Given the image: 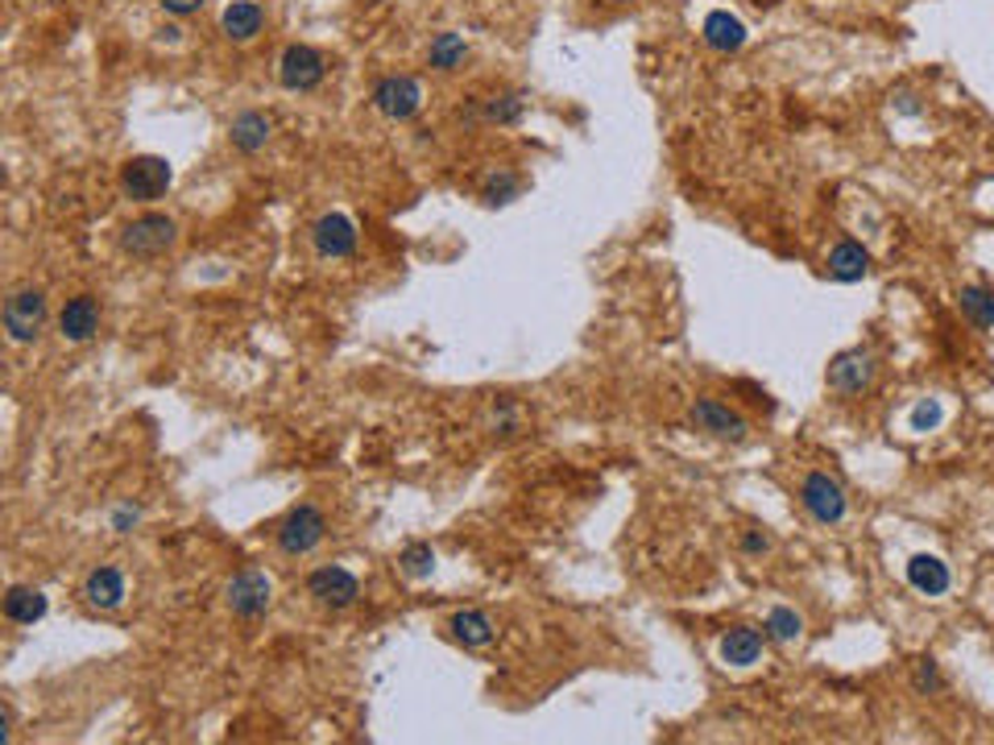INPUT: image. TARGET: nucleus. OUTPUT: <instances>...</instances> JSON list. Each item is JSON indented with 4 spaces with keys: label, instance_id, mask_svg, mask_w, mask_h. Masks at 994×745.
I'll return each mask as SVG.
<instances>
[{
    "label": "nucleus",
    "instance_id": "obj_34",
    "mask_svg": "<svg viewBox=\"0 0 994 745\" xmlns=\"http://www.w3.org/2000/svg\"><path fill=\"white\" fill-rule=\"evenodd\" d=\"M0 742H13V708H0Z\"/></svg>",
    "mask_w": 994,
    "mask_h": 745
},
{
    "label": "nucleus",
    "instance_id": "obj_12",
    "mask_svg": "<svg viewBox=\"0 0 994 745\" xmlns=\"http://www.w3.org/2000/svg\"><path fill=\"white\" fill-rule=\"evenodd\" d=\"M870 381H875V356L870 353L849 348V353L833 356V365H829V390L854 398V393H862Z\"/></svg>",
    "mask_w": 994,
    "mask_h": 745
},
{
    "label": "nucleus",
    "instance_id": "obj_8",
    "mask_svg": "<svg viewBox=\"0 0 994 745\" xmlns=\"http://www.w3.org/2000/svg\"><path fill=\"white\" fill-rule=\"evenodd\" d=\"M225 600H228V609H232V617L258 621V617H265L270 600H274V584H270L265 572H241V576H232V584L225 588Z\"/></svg>",
    "mask_w": 994,
    "mask_h": 745
},
{
    "label": "nucleus",
    "instance_id": "obj_30",
    "mask_svg": "<svg viewBox=\"0 0 994 745\" xmlns=\"http://www.w3.org/2000/svg\"><path fill=\"white\" fill-rule=\"evenodd\" d=\"M738 547H742V555H767L770 539L763 535V530H746V535L738 539Z\"/></svg>",
    "mask_w": 994,
    "mask_h": 745
},
{
    "label": "nucleus",
    "instance_id": "obj_14",
    "mask_svg": "<svg viewBox=\"0 0 994 745\" xmlns=\"http://www.w3.org/2000/svg\"><path fill=\"white\" fill-rule=\"evenodd\" d=\"M125 576L116 572V568H92L88 572V580H83V600L92 605V609H100V614H113V609H121L125 605Z\"/></svg>",
    "mask_w": 994,
    "mask_h": 745
},
{
    "label": "nucleus",
    "instance_id": "obj_24",
    "mask_svg": "<svg viewBox=\"0 0 994 745\" xmlns=\"http://www.w3.org/2000/svg\"><path fill=\"white\" fill-rule=\"evenodd\" d=\"M763 633H767L770 642H800V633H804V617L796 614V609H788V605H779V609H770L767 621H763Z\"/></svg>",
    "mask_w": 994,
    "mask_h": 745
},
{
    "label": "nucleus",
    "instance_id": "obj_20",
    "mask_svg": "<svg viewBox=\"0 0 994 745\" xmlns=\"http://www.w3.org/2000/svg\"><path fill=\"white\" fill-rule=\"evenodd\" d=\"M220 25H225V34L232 37V42H253L265 25L262 4H253V0H232L225 9V18H220Z\"/></svg>",
    "mask_w": 994,
    "mask_h": 745
},
{
    "label": "nucleus",
    "instance_id": "obj_19",
    "mask_svg": "<svg viewBox=\"0 0 994 745\" xmlns=\"http://www.w3.org/2000/svg\"><path fill=\"white\" fill-rule=\"evenodd\" d=\"M448 630H452V638H456L460 646H489V642L498 638V626H493V617L481 614V609H460V614H452Z\"/></svg>",
    "mask_w": 994,
    "mask_h": 745
},
{
    "label": "nucleus",
    "instance_id": "obj_15",
    "mask_svg": "<svg viewBox=\"0 0 994 745\" xmlns=\"http://www.w3.org/2000/svg\"><path fill=\"white\" fill-rule=\"evenodd\" d=\"M763 642H767V633H758L754 626H733V630H725V638H721L717 651H721V663H725V667L746 671L763 658Z\"/></svg>",
    "mask_w": 994,
    "mask_h": 745
},
{
    "label": "nucleus",
    "instance_id": "obj_10",
    "mask_svg": "<svg viewBox=\"0 0 994 745\" xmlns=\"http://www.w3.org/2000/svg\"><path fill=\"white\" fill-rule=\"evenodd\" d=\"M374 108L390 121H411L414 112L423 108V88L411 74H386L374 88Z\"/></svg>",
    "mask_w": 994,
    "mask_h": 745
},
{
    "label": "nucleus",
    "instance_id": "obj_17",
    "mask_svg": "<svg viewBox=\"0 0 994 745\" xmlns=\"http://www.w3.org/2000/svg\"><path fill=\"white\" fill-rule=\"evenodd\" d=\"M700 34H705V42H709L713 50H721V55H733V50L746 46V25L733 18V13H725V9H713V13L705 18V25H700Z\"/></svg>",
    "mask_w": 994,
    "mask_h": 745
},
{
    "label": "nucleus",
    "instance_id": "obj_3",
    "mask_svg": "<svg viewBox=\"0 0 994 745\" xmlns=\"http://www.w3.org/2000/svg\"><path fill=\"white\" fill-rule=\"evenodd\" d=\"M46 323V295L38 286H21L4 302V332L13 344H34Z\"/></svg>",
    "mask_w": 994,
    "mask_h": 745
},
{
    "label": "nucleus",
    "instance_id": "obj_2",
    "mask_svg": "<svg viewBox=\"0 0 994 745\" xmlns=\"http://www.w3.org/2000/svg\"><path fill=\"white\" fill-rule=\"evenodd\" d=\"M174 183V170H170L167 158H129L125 170H121V191L133 204H153L162 199Z\"/></svg>",
    "mask_w": 994,
    "mask_h": 745
},
{
    "label": "nucleus",
    "instance_id": "obj_7",
    "mask_svg": "<svg viewBox=\"0 0 994 745\" xmlns=\"http://www.w3.org/2000/svg\"><path fill=\"white\" fill-rule=\"evenodd\" d=\"M323 71H328L323 55H319L316 46H302V42L286 46L278 58V79L286 92H311V88L323 83Z\"/></svg>",
    "mask_w": 994,
    "mask_h": 745
},
{
    "label": "nucleus",
    "instance_id": "obj_25",
    "mask_svg": "<svg viewBox=\"0 0 994 745\" xmlns=\"http://www.w3.org/2000/svg\"><path fill=\"white\" fill-rule=\"evenodd\" d=\"M465 58H469V46H465V37L460 34H439L432 42V67L435 71H456Z\"/></svg>",
    "mask_w": 994,
    "mask_h": 745
},
{
    "label": "nucleus",
    "instance_id": "obj_33",
    "mask_svg": "<svg viewBox=\"0 0 994 745\" xmlns=\"http://www.w3.org/2000/svg\"><path fill=\"white\" fill-rule=\"evenodd\" d=\"M162 9L174 13V18H191V13H199V9H204V0H162Z\"/></svg>",
    "mask_w": 994,
    "mask_h": 745
},
{
    "label": "nucleus",
    "instance_id": "obj_29",
    "mask_svg": "<svg viewBox=\"0 0 994 745\" xmlns=\"http://www.w3.org/2000/svg\"><path fill=\"white\" fill-rule=\"evenodd\" d=\"M518 174H510V170H498V174H489L485 179V199L489 204H510L514 195H518Z\"/></svg>",
    "mask_w": 994,
    "mask_h": 745
},
{
    "label": "nucleus",
    "instance_id": "obj_5",
    "mask_svg": "<svg viewBox=\"0 0 994 745\" xmlns=\"http://www.w3.org/2000/svg\"><path fill=\"white\" fill-rule=\"evenodd\" d=\"M688 423L696 431H705V435H713V439H730V444H742L751 435L746 414H738V410L717 402V398H696L693 410H688Z\"/></svg>",
    "mask_w": 994,
    "mask_h": 745
},
{
    "label": "nucleus",
    "instance_id": "obj_32",
    "mask_svg": "<svg viewBox=\"0 0 994 745\" xmlns=\"http://www.w3.org/2000/svg\"><path fill=\"white\" fill-rule=\"evenodd\" d=\"M137 518H141V514H137L133 505H121V509L113 514V530H116V535H129L133 526H137Z\"/></svg>",
    "mask_w": 994,
    "mask_h": 745
},
{
    "label": "nucleus",
    "instance_id": "obj_28",
    "mask_svg": "<svg viewBox=\"0 0 994 745\" xmlns=\"http://www.w3.org/2000/svg\"><path fill=\"white\" fill-rule=\"evenodd\" d=\"M940 688H945V679H940L937 663H933V658H916V663H912V691H916V696H937Z\"/></svg>",
    "mask_w": 994,
    "mask_h": 745
},
{
    "label": "nucleus",
    "instance_id": "obj_9",
    "mask_svg": "<svg viewBox=\"0 0 994 745\" xmlns=\"http://www.w3.org/2000/svg\"><path fill=\"white\" fill-rule=\"evenodd\" d=\"M307 593H311V600H316L319 609H349V605L361 596V584L353 572L328 563V568H316V572L307 576Z\"/></svg>",
    "mask_w": 994,
    "mask_h": 745
},
{
    "label": "nucleus",
    "instance_id": "obj_11",
    "mask_svg": "<svg viewBox=\"0 0 994 745\" xmlns=\"http://www.w3.org/2000/svg\"><path fill=\"white\" fill-rule=\"evenodd\" d=\"M311 244H316L319 257H353L357 253V224L349 220V216H340V211H332V216H323V220H316V228H311Z\"/></svg>",
    "mask_w": 994,
    "mask_h": 745
},
{
    "label": "nucleus",
    "instance_id": "obj_6",
    "mask_svg": "<svg viewBox=\"0 0 994 745\" xmlns=\"http://www.w3.org/2000/svg\"><path fill=\"white\" fill-rule=\"evenodd\" d=\"M800 505L808 509V518H816L821 526H837L845 518V489L829 472H808L800 484Z\"/></svg>",
    "mask_w": 994,
    "mask_h": 745
},
{
    "label": "nucleus",
    "instance_id": "obj_16",
    "mask_svg": "<svg viewBox=\"0 0 994 745\" xmlns=\"http://www.w3.org/2000/svg\"><path fill=\"white\" fill-rule=\"evenodd\" d=\"M825 270L833 282H862L870 274V253L858 241H837L829 249Z\"/></svg>",
    "mask_w": 994,
    "mask_h": 745
},
{
    "label": "nucleus",
    "instance_id": "obj_4",
    "mask_svg": "<svg viewBox=\"0 0 994 745\" xmlns=\"http://www.w3.org/2000/svg\"><path fill=\"white\" fill-rule=\"evenodd\" d=\"M323 530H328V522L316 505H295L278 526V551L282 555H311L323 542Z\"/></svg>",
    "mask_w": 994,
    "mask_h": 745
},
{
    "label": "nucleus",
    "instance_id": "obj_26",
    "mask_svg": "<svg viewBox=\"0 0 994 745\" xmlns=\"http://www.w3.org/2000/svg\"><path fill=\"white\" fill-rule=\"evenodd\" d=\"M398 568H402L411 580L432 576L435 572V551L427 547V542H407V547H402V555H398Z\"/></svg>",
    "mask_w": 994,
    "mask_h": 745
},
{
    "label": "nucleus",
    "instance_id": "obj_13",
    "mask_svg": "<svg viewBox=\"0 0 994 745\" xmlns=\"http://www.w3.org/2000/svg\"><path fill=\"white\" fill-rule=\"evenodd\" d=\"M58 332H62V340H71V344H88L100 332V302L92 295H76L62 307V316H58Z\"/></svg>",
    "mask_w": 994,
    "mask_h": 745
},
{
    "label": "nucleus",
    "instance_id": "obj_21",
    "mask_svg": "<svg viewBox=\"0 0 994 745\" xmlns=\"http://www.w3.org/2000/svg\"><path fill=\"white\" fill-rule=\"evenodd\" d=\"M4 617H9L13 626H34V621L46 617V596H42L38 588L13 584V588L4 593Z\"/></svg>",
    "mask_w": 994,
    "mask_h": 745
},
{
    "label": "nucleus",
    "instance_id": "obj_23",
    "mask_svg": "<svg viewBox=\"0 0 994 745\" xmlns=\"http://www.w3.org/2000/svg\"><path fill=\"white\" fill-rule=\"evenodd\" d=\"M228 137H232V146L241 149V153H258V149H265V141H270V116H265V112H241V116L232 121Z\"/></svg>",
    "mask_w": 994,
    "mask_h": 745
},
{
    "label": "nucleus",
    "instance_id": "obj_22",
    "mask_svg": "<svg viewBox=\"0 0 994 745\" xmlns=\"http://www.w3.org/2000/svg\"><path fill=\"white\" fill-rule=\"evenodd\" d=\"M961 316L974 323L978 332H994V290L991 286H961L957 290Z\"/></svg>",
    "mask_w": 994,
    "mask_h": 745
},
{
    "label": "nucleus",
    "instance_id": "obj_35",
    "mask_svg": "<svg viewBox=\"0 0 994 745\" xmlns=\"http://www.w3.org/2000/svg\"><path fill=\"white\" fill-rule=\"evenodd\" d=\"M895 100H900V108H903V112H912V116H916V112H919L916 95H895Z\"/></svg>",
    "mask_w": 994,
    "mask_h": 745
},
{
    "label": "nucleus",
    "instance_id": "obj_1",
    "mask_svg": "<svg viewBox=\"0 0 994 745\" xmlns=\"http://www.w3.org/2000/svg\"><path fill=\"white\" fill-rule=\"evenodd\" d=\"M174 241H179V224L170 220V216H158V211L141 216V220H133L129 228L121 232V249H125L129 257H141V261L170 253Z\"/></svg>",
    "mask_w": 994,
    "mask_h": 745
},
{
    "label": "nucleus",
    "instance_id": "obj_18",
    "mask_svg": "<svg viewBox=\"0 0 994 745\" xmlns=\"http://www.w3.org/2000/svg\"><path fill=\"white\" fill-rule=\"evenodd\" d=\"M907 584L924 596H945L949 593V584H953V576H949V568H945L937 555H916L907 563Z\"/></svg>",
    "mask_w": 994,
    "mask_h": 745
},
{
    "label": "nucleus",
    "instance_id": "obj_31",
    "mask_svg": "<svg viewBox=\"0 0 994 745\" xmlns=\"http://www.w3.org/2000/svg\"><path fill=\"white\" fill-rule=\"evenodd\" d=\"M912 423H916V427H937V423H940V406H937V402H919V406L912 410Z\"/></svg>",
    "mask_w": 994,
    "mask_h": 745
},
{
    "label": "nucleus",
    "instance_id": "obj_27",
    "mask_svg": "<svg viewBox=\"0 0 994 745\" xmlns=\"http://www.w3.org/2000/svg\"><path fill=\"white\" fill-rule=\"evenodd\" d=\"M523 112H526V100L518 92L498 95V100H489L485 104V116L489 121H498V125H518V121H523Z\"/></svg>",
    "mask_w": 994,
    "mask_h": 745
}]
</instances>
